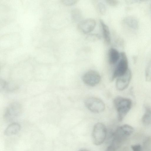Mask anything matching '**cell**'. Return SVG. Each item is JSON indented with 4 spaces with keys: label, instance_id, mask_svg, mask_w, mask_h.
I'll return each mask as SVG.
<instances>
[{
    "label": "cell",
    "instance_id": "6da1fadb",
    "mask_svg": "<svg viewBox=\"0 0 151 151\" xmlns=\"http://www.w3.org/2000/svg\"><path fill=\"white\" fill-rule=\"evenodd\" d=\"M113 103L117 113V118L121 122L131 109L132 102L129 99L118 96L114 99Z\"/></svg>",
    "mask_w": 151,
    "mask_h": 151
},
{
    "label": "cell",
    "instance_id": "7a4b0ae2",
    "mask_svg": "<svg viewBox=\"0 0 151 151\" xmlns=\"http://www.w3.org/2000/svg\"><path fill=\"white\" fill-rule=\"evenodd\" d=\"M107 133L106 127L103 124L99 122L96 124L92 133L93 144L96 145L102 144L106 138Z\"/></svg>",
    "mask_w": 151,
    "mask_h": 151
},
{
    "label": "cell",
    "instance_id": "3957f363",
    "mask_svg": "<svg viewBox=\"0 0 151 151\" xmlns=\"http://www.w3.org/2000/svg\"><path fill=\"white\" fill-rule=\"evenodd\" d=\"M134 131L133 127L130 125H123L117 128L113 133L112 138L122 144L127 138L132 134Z\"/></svg>",
    "mask_w": 151,
    "mask_h": 151
},
{
    "label": "cell",
    "instance_id": "277c9868",
    "mask_svg": "<svg viewBox=\"0 0 151 151\" xmlns=\"http://www.w3.org/2000/svg\"><path fill=\"white\" fill-rule=\"evenodd\" d=\"M129 69L126 55L125 52H122L120 53V59L112 76L111 81L124 75Z\"/></svg>",
    "mask_w": 151,
    "mask_h": 151
},
{
    "label": "cell",
    "instance_id": "5b68a950",
    "mask_svg": "<svg viewBox=\"0 0 151 151\" xmlns=\"http://www.w3.org/2000/svg\"><path fill=\"white\" fill-rule=\"evenodd\" d=\"M84 103L86 108L93 113H101L105 109V105L103 101L95 97H90L87 98Z\"/></svg>",
    "mask_w": 151,
    "mask_h": 151
},
{
    "label": "cell",
    "instance_id": "8992f818",
    "mask_svg": "<svg viewBox=\"0 0 151 151\" xmlns=\"http://www.w3.org/2000/svg\"><path fill=\"white\" fill-rule=\"evenodd\" d=\"M22 110L21 105L17 103L9 105L6 109L4 114L5 119L8 122L14 120L19 116Z\"/></svg>",
    "mask_w": 151,
    "mask_h": 151
},
{
    "label": "cell",
    "instance_id": "52a82bcc",
    "mask_svg": "<svg viewBox=\"0 0 151 151\" xmlns=\"http://www.w3.org/2000/svg\"><path fill=\"white\" fill-rule=\"evenodd\" d=\"M101 79L99 74L94 70H91L86 73L83 76L82 80L86 85L94 86L98 84Z\"/></svg>",
    "mask_w": 151,
    "mask_h": 151
},
{
    "label": "cell",
    "instance_id": "ba28073f",
    "mask_svg": "<svg viewBox=\"0 0 151 151\" xmlns=\"http://www.w3.org/2000/svg\"><path fill=\"white\" fill-rule=\"evenodd\" d=\"M132 78V73L129 69L124 75L118 77L116 82V88L119 91H123L129 86Z\"/></svg>",
    "mask_w": 151,
    "mask_h": 151
},
{
    "label": "cell",
    "instance_id": "9c48e42d",
    "mask_svg": "<svg viewBox=\"0 0 151 151\" xmlns=\"http://www.w3.org/2000/svg\"><path fill=\"white\" fill-rule=\"evenodd\" d=\"M96 25V22L93 19L89 18L81 22L78 27L79 29L85 34H88L93 31Z\"/></svg>",
    "mask_w": 151,
    "mask_h": 151
},
{
    "label": "cell",
    "instance_id": "30bf717a",
    "mask_svg": "<svg viewBox=\"0 0 151 151\" xmlns=\"http://www.w3.org/2000/svg\"><path fill=\"white\" fill-rule=\"evenodd\" d=\"M20 124L17 123H14L9 125L5 129L4 132V134L9 136L17 134L20 129Z\"/></svg>",
    "mask_w": 151,
    "mask_h": 151
},
{
    "label": "cell",
    "instance_id": "8fae6325",
    "mask_svg": "<svg viewBox=\"0 0 151 151\" xmlns=\"http://www.w3.org/2000/svg\"><path fill=\"white\" fill-rule=\"evenodd\" d=\"M120 58V53L116 49H110L108 52V59L109 63L111 64L116 63Z\"/></svg>",
    "mask_w": 151,
    "mask_h": 151
},
{
    "label": "cell",
    "instance_id": "7c38bea8",
    "mask_svg": "<svg viewBox=\"0 0 151 151\" xmlns=\"http://www.w3.org/2000/svg\"><path fill=\"white\" fill-rule=\"evenodd\" d=\"M100 22L102 27L104 42L106 45H109L111 42V37L109 28L102 20L100 19Z\"/></svg>",
    "mask_w": 151,
    "mask_h": 151
},
{
    "label": "cell",
    "instance_id": "4fadbf2b",
    "mask_svg": "<svg viewBox=\"0 0 151 151\" xmlns=\"http://www.w3.org/2000/svg\"><path fill=\"white\" fill-rule=\"evenodd\" d=\"M145 112L142 118V122L144 124L148 125L151 124V107L145 106Z\"/></svg>",
    "mask_w": 151,
    "mask_h": 151
},
{
    "label": "cell",
    "instance_id": "5bb4252c",
    "mask_svg": "<svg viewBox=\"0 0 151 151\" xmlns=\"http://www.w3.org/2000/svg\"><path fill=\"white\" fill-rule=\"evenodd\" d=\"M124 22L129 27L136 29L138 27V22L137 19L133 17L129 16L125 17Z\"/></svg>",
    "mask_w": 151,
    "mask_h": 151
},
{
    "label": "cell",
    "instance_id": "9a60e30c",
    "mask_svg": "<svg viewBox=\"0 0 151 151\" xmlns=\"http://www.w3.org/2000/svg\"><path fill=\"white\" fill-rule=\"evenodd\" d=\"M72 17L75 21H78L81 17V13L80 11L78 9H73L72 12Z\"/></svg>",
    "mask_w": 151,
    "mask_h": 151
},
{
    "label": "cell",
    "instance_id": "2e32d148",
    "mask_svg": "<svg viewBox=\"0 0 151 151\" xmlns=\"http://www.w3.org/2000/svg\"><path fill=\"white\" fill-rule=\"evenodd\" d=\"M145 77L147 81H151V61L149 62L147 66L145 72Z\"/></svg>",
    "mask_w": 151,
    "mask_h": 151
},
{
    "label": "cell",
    "instance_id": "e0dca14e",
    "mask_svg": "<svg viewBox=\"0 0 151 151\" xmlns=\"http://www.w3.org/2000/svg\"><path fill=\"white\" fill-rule=\"evenodd\" d=\"M100 37L98 34H91L88 35L86 37V40L90 42H94L99 40Z\"/></svg>",
    "mask_w": 151,
    "mask_h": 151
},
{
    "label": "cell",
    "instance_id": "ac0fdd59",
    "mask_svg": "<svg viewBox=\"0 0 151 151\" xmlns=\"http://www.w3.org/2000/svg\"><path fill=\"white\" fill-rule=\"evenodd\" d=\"M98 8L100 13L101 14H104L106 12V7L104 4L102 3H99L98 5Z\"/></svg>",
    "mask_w": 151,
    "mask_h": 151
},
{
    "label": "cell",
    "instance_id": "d6986e66",
    "mask_svg": "<svg viewBox=\"0 0 151 151\" xmlns=\"http://www.w3.org/2000/svg\"><path fill=\"white\" fill-rule=\"evenodd\" d=\"M9 85L6 82L3 80H1L0 81V90H4L7 89Z\"/></svg>",
    "mask_w": 151,
    "mask_h": 151
},
{
    "label": "cell",
    "instance_id": "ffe728a7",
    "mask_svg": "<svg viewBox=\"0 0 151 151\" xmlns=\"http://www.w3.org/2000/svg\"><path fill=\"white\" fill-rule=\"evenodd\" d=\"M77 1L76 0H64L62 1V3L68 6H71L75 4Z\"/></svg>",
    "mask_w": 151,
    "mask_h": 151
},
{
    "label": "cell",
    "instance_id": "44dd1931",
    "mask_svg": "<svg viewBox=\"0 0 151 151\" xmlns=\"http://www.w3.org/2000/svg\"><path fill=\"white\" fill-rule=\"evenodd\" d=\"M131 148L133 151H143L141 146L139 144L132 145Z\"/></svg>",
    "mask_w": 151,
    "mask_h": 151
},
{
    "label": "cell",
    "instance_id": "7402d4cb",
    "mask_svg": "<svg viewBox=\"0 0 151 151\" xmlns=\"http://www.w3.org/2000/svg\"><path fill=\"white\" fill-rule=\"evenodd\" d=\"M106 1L108 4L112 6H115L118 4V1L116 0H108Z\"/></svg>",
    "mask_w": 151,
    "mask_h": 151
},
{
    "label": "cell",
    "instance_id": "603a6c76",
    "mask_svg": "<svg viewBox=\"0 0 151 151\" xmlns=\"http://www.w3.org/2000/svg\"><path fill=\"white\" fill-rule=\"evenodd\" d=\"M117 149L114 146L110 145L107 147L105 151H116Z\"/></svg>",
    "mask_w": 151,
    "mask_h": 151
},
{
    "label": "cell",
    "instance_id": "cb8c5ba5",
    "mask_svg": "<svg viewBox=\"0 0 151 151\" xmlns=\"http://www.w3.org/2000/svg\"><path fill=\"white\" fill-rule=\"evenodd\" d=\"M78 151H89L88 150H86V149H82L80 150H79Z\"/></svg>",
    "mask_w": 151,
    "mask_h": 151
}]
</instances>
